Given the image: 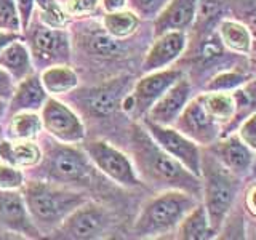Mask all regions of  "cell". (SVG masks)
Wrapping results in <instances>:
<instances>
[{"label": "cell", "instance_id": "cell-5", "mask_svg": "<svg viewBox=\"0 0 256 240\" xmlns=\"http://www.w3.org/2000/svg\"><path fill=\"white\" fill-rule=\"evenodd\" d=\"M200 181H202L200 202L205 206L212 228L218 236L224 221L234 210L236 200L240 194L242 178L226 170L208 150H202Z\"/></svg>", "mask_w": 256, "mask_h": 240}, {"label": "cell", "instance_id": "cell-42", "mask_svg": "<svg viewBox=\"0 0 256 240\" xmlns=\"http://www.w3.org/2000/svg\"><path fill=\"white\" fill-rule=\"evenodd\" d=\"M6 109H8V101L0 100V124H2L4 118L6 117Z\"/></svg>", "mask_w": 256, "mask_h": 240}, {"label": "cell", "instance_id": "cell-44", "mask_svg": "<svg viewBox=\"0 0 256 240\" xmlns=\"http://www.w3.org/2000/svg\"><path fill=\"white\" fill-rule=\"evenodd\" d=\"M254 234H256V232H254ZM254 237H256V236H254Z\"/></svg>", "mask_w": 256, "mask_h": 240}, {"label": "cell", "instance_id": "cell-36", "mask_svg": "<svg viewBox=\"0 0 256 240\" xmlns=\"http://www.w3.org/2000/svg\"><path fill=\"white\" fill-rule=\"evenodd\" d=\"M236 134L244 144H246L253 152H256V112L245 117L242 122L236 126Z\"/></svg>", "mask_w": 256, "mask_h": 240}, {"label": "cell", "instance_id": "cell-4", "mask_svg": "<svg viewBox=\"0 0 256 240\" xmlns=\"http://www.w3.org/2000/svg\"><path fill=\"white\" fill-rule=\"evenodd\" d=\"M200 198L180 189L158 190L141 206L133 224V236L136 238H158L173 234Z\"/></svg>", "mask_w": 256, "mask_h": 240}, {"label": "cell", "instance_id": "cell-27", "mask_svg": "<svg viewBox=\"0 0 256 240\" xmlns=\"http://www.w3.org/2000/svg\"><path fill=\"white\" fill-rule=\"evenodd\" d=\"M44 133L42 117L36 110H21L8 116V140H38Z\"/></svg>", "mask_w": 256, "mask_h": 240}, {"label": "cell", "instance_id": "cell-8", "mask_svg": "<svg viewBox=\"0 0 256 240\" xmlns=\"http://www.w3.org/2000/svg\"><path fill=\"white\" fill-rule=\"evenodd\" d=\"M112 226V216L106 206L88 198L76 208L53 234L60 238L96 240L102 238Z\"/></svg>", "mask_w": 256, "mask_h": 240}, {"label": "cell", "instance_id": "cell-43", "mask_svg": "<svg viewBox=\"0 0 256 240\" xmlns=\"http://www.w3.org/2000/svg\"><path fill=\"white\" fill-rule=\"evenodd\" d=\"M61 2H62V4H64V2H66V0H61Z\"/></svg>", "mask_w": 256, "mask_h": 240}, {"label": "cell", "instance_id": "cell-7", "mask_svg": "<svg viewBox=\"0 0 256 240\" xmlns=\"http://www.w3.org/2000/svg\"><path fill=\"white\" fill-rule=\"evenodd\" d=\"M80 146L101 174L126 189L140 188L142 182L128 154L104 140H84Z\"/></svg>", "mask_w": 256, "mask_h": 240}, {"label": "cell", "instance_id": "cell-23", "mask_svg": "<svg viewBox=\"0 0 256 240\" xmlns=\"http://www.w3.org/2000/svg\"><path fill=\"white\" fill-rule=\"evenodd\" d=\"M0 68L5 69L14 82H20V80L36 70L28 44L24 42V37L8 44L0 52Z\"/></svg>", "mask_w": 256, "mask_h": 240}, {"label": "cell", "instance_id": "cell-39", "mask_svg": "<svg viewBox=\"0 0 256 240\" xmlns=\"http://www.w3.org/2000/svg\"><path fill=\"white\" fill-rule=\"evenodd\" d=\"M14 85L16 82L12 78V76L5 69L0 68V100H10L14 92Z\"/></svg>", "mask_w": 256, "mask_h": 240}, {"label": "cell", "instance_id": "cell-1", "mask_svg": "<svg viewBox=\"0 0 256 240\" xmlns=\"http://www.w3.org/2000/svg\"><path fill=\"white\" fill-rule=\"evenodd\" d=\"M130 158L142 184L157 190L180 189L197 198L202 197V181L198 176L168 156L141 122L133 124L130 130Z\"/></svg>", "mask_w": 256, "mask_h": 240}, {"label": "cell", "instance_id": "cell-25", "mask_svg": "<svg viewBox=\"0 0 256 240\" xmlns=\"http://www.w3.org/2000/svg\"><path fill=\"white\" fill-rule=\"evenodd\" d=\"M174 237L181 240H210L216 238L210 218H208L205 206L198 202L192 210L184 216L174 230Z\"/></svg>", "mask_w": 256, "mask_h": 240}, {"label": "cell", "instance_id": "cell-28", "mask_svg": "<svg viewBox=\"0 0 256 240\" xmlns=\"http://www.w3.org/2000/svg\"><path fill=\"white\" fill-rule=\"evenodd\" d=\"M101 24L110 36L117 38H130L138 30L141 20L132 10L124 8V10L106 13L102 16Z\"/></svg>", "mask_w": 256, "mask_h": 240}, {"label": "cell", "instance_id": "cell-24", "mask_svg": "<svg viewBox=\"0 0 256 240\" xmlns=\"http://www.w3.org/2000/svg\"><path fill=\"white\" fill-rule=\"evenodd\" d=\"M197 98L204 104L208 114L214 118V122L220 124V126L222 128L221 134H226L236 117V102L232 93L205 90L204 93H198Z\"/></svg>", "mask_w": 256, "mask_h": 240}, {"label": "cell", "instance_id": "cell-12", "mask_svg": "<svg viewBox=\"0 0 256 240\" xmlns=\"http://www.w3.org/2000/svg\"><path fill=\"white\" fill-rule=\"evenodd\" d=\"M173 126L192 141H196L200 148H208L222 133L220 124L214 122V118L208 114L197 96H192L189 100L178 118L174 120Z\"/></svg>", "mask_w": 256, "mask_h": 240}, {"label": "cell", "instance_id": "cell-35", "mask_svg": "<svg viewBox=\"0 0 256 240\" xmlns=\"http://www.w3.org/2000/svg\"><path fill=\"white\" fill-rule=\"evenodd\" d=\"M62 5L70 18H78V20L90 18L101 6L100 0H66Z\"/></svg>", "mask_w": 256, "mask_h": 240}, {"label": "cell", "instance_id": "cell-37", "mask_svg": "<svg viewBox=\"0 0 256 240\" xmlns=\"http://www.w3.org/2000/svg\"><path fill=\"white\" fill-rule=\"evenodd\" d=\"M14 4H16V10H18V14H20L21 30L24 32L30 24L32 18H34L36 0H14Z\"/></svg>", "mask_w": 256, "mask_h": 240}, {"label": "cell", "instance_id": "cell-38", "mask_svg": "<svg viewBox=\"0 0 256 240\" xmlns=\"http://www.w3.org/2000/svg\"><path fill=\"white\" fill-rule=\"evenodd\" d=\"M244 206L246 214L256 221V181L248 184V188L244 192Z\"/></svg>", "mask_w": 256, "mask_h": 240}, {"label": "cell", "instance_id": "cell-18", "mask_svg": "<svg viewBox=\"0 0 256 240\" xmlns=\"http://www.w3.org/2000/svg\"><path fill=\"white\" fill-rule=\"evenodd\" d=\"M126 88L128 80L125 77L112 78L88 90L82 101L85 102L86 110L94 117H108L116 114L120 108L124 96L126 94Z\"/></svg>", "mask_w": 256, "mask_h": 240}, {"label": "cell", "instance_id": "cell-21", "mask_svg": "<svg viewBox=\"0 0 256 240\" xmlns=\"http://www.w3.org/2000/svg\"><path fill=\"white\" fill-rule=\"evenodd\" d=\"M42 148L37 140H0V160L21 170H29L38 165Z\"/></svg>", "mask_w": 256, "mask_h": 240}, {"label": "cell", "instance_id": "cell-22", "mask_svg": "<svg viewBox=\"0 0 256 240\" xmlns=\"http://www.w3.org/2000/svg\"><path fill=\"white\" fill-rule=\"evenodd\" d=\"M218 38L228 52L246 56L253 50V32L245 22L224 18L218 24Z\"/></svg>", "mask_w": 256, "mask_h": 240}, {"label": "cell", "instance_id": "cell-16", "mask_svg": "<svg viewBox=\"0 0 256 240\" xmlns=\"http://www.w3.org/2000/svg\"><path fill=\"white\" fill-rule=\"evenodd\" d=\"M186 48V30H166L164 34L156 36L154 42L150 44L149 50L144 54L141 64L142 72L146 74V72L170 68L173 62H176L184 54Z\"/></svg>", "mask_w": 256, "mask_h": 240}, {"label": "cell", "instance_id": "cell-31", "mask_svg": "<svg viewBox=\"0 0 256 240\" xmlns=\"http://www.w3.org/2000/svg\"><path fill=\"white\" fill-rule=\"evenodd\" d=\"M248 80V76L236 69L232 70H221L214 74L205 86V90L210 92H232Z\"/></svg>", "mask_w": 256, "mask_h": 240}, {"label": "cell", "instance_id": "cell-2", "mask_svg": "<svg viewBox=\"0 0 256 240\" xmlns=\"http://www.w3.org/2000/svg\"><path fill=\"white\" fill-rule=\"evenodd\" d=\"M21 194L42 236L53 234L76 208L90 198L84 189L37 178H26Z\"/></svg>", "mask_w": 256, "mask_h": 240}, {"label": "cell", "instance_id": "cell-13", "mask_svg": "<svg viewBox=\"0 0 256 240\" xmlns=\"http://www.w3.org/2000/svg\"><path fill=\"white\" fill-rule=\"evenodd\" d=\"M182 76H184V72L181 69L165 68L160 70L146 72L140 80H136L134 86L130 92L134 101L132 117L136 120H141L148 114V110L154 106V102L160 96Z\"/></svg>", "mask_w": 256, "mask_h": 240}, {"label": "cell", "instance_id": "cell-11", "mask_svg": "<svg viewBox=\"0 0 256 240\" xmlns=\"http://www.w3.org/2000/svg\"><path fill=\"white\" fill-rule=\"evenodd\" d=\"M74 26L78 29L76 30L77 45L85 50L93 58H98L101 61H116L122 58L126 52V38H117L110 36L109 32L102 28L101 22H92V21H77Z\"/></svg>", "mask_w": 256, "mask_h": 240}, {"label": "cell", "instance_id": "cell-34", "mask_svg": "<svg viewBox=\"0 0 256 240\" xmlns=\"http://www.w3.org/2000/svg\"><path fill=\"white\" fill-rule=\"evenodd\" d=\"M0 29L22 34L20 14L18 10H16L14 0H0Z\"/></svg>", "mask_w": 256, "mask_h": 240}, {"label": "cell", "instance_id": "cell-14", "mask_svg": "<svg viewBox=\"0 0 256 240\" xmlns=\"http://www.w3.org/2000/svg\"><path fill=\"white\" fill-rule=\"evenodd\" d=\"M0 228L24 238L44 237L30 218L21 189H0Z\"/></svg>", "mask_w": 256, "mask_h": 240}, {"label": "cell", "instance_id": "cell-45", "mask_svg": "<svg viewBox=\"0 0 256 240\" xmlns=\"http://www.w3.org/2000/svg\"><path fill=\"white\" fill-rule=\"evenodd\" d=\"M0 140H2V138H0Z\"/></svg>", "mask_w": 256, "mask_h": 240}, {"label": "cell", "instance_id": "cell-26", "mask_svg": "<svg viewBox=\"0 0 256 240\" xmlns=\"http://www.w3.org/2000/svg\"><path fill=\"white\" fill-rule=\"evenodd\" d=\"M42 85L50 96H62L78 86V76L69 64H54L38 72Z\"/></svg>", "mask_w": 256, "mask_h": 240}, {"label": "cell", "instance_id": "cell-32", "mask_svg": "<svg viewBox=\"0 0 256 240\" xmlns=\"http://www.w3.org/2000/svg\"><path fill=\"white\" fill-rule=\"evenodd\" d=\"M170 0H126V8L141 21H154Z\"/></svg>", "mask_w": 256, "mask_h": 240}, {"label": "cell", "instance_id": "cell-10", "mask_svg": "<svg viewBox=\"0 0 256 240\" xmlns=\"http://www.w3.org/2000/svg\"><path fill=\"white\" fill-rule=\"evenodd\" d=\"M44 132L52 138L68 144H80L86 138V128L82 118L66 102L48 96L40 109Z\"/></svg>", "mask_w": 256, "mask_h": 240}, {"label": "cell", "instance_id": "cell-3", "mask_svg": "<svg viewBox=\"0 0 256 240\" xmlns=\"http://www.w3.org/2000/svg\"><path fill=\"white\" fill-rule=\"evenodd\" d=\"M42 158L38 165L29 173V178L45 180L52 182L64 184V186L77 188L90 186L96 178V166L92 164L84 149H78L76 144L61 142L46 134L42 138Z\"/></svg>", "mask_w": 256, "mask_h": 240}, {"label": "cell", "instance_id": "cell-15", "mask_svg": "<svg viewBox=\"0 0 256 240\" xmlns=\"http://www.w3.org/2000/svg\"><path fill=\"white\" fill-rule=\"evenodd\" d=\"M206 150L218 160V162L234 173L238 178H245L252 173L256 152H253L250 148L240 141V138L236 134V132L221 134L213 144L206 148Z\"/></svg>", "mask_w": 256, "mask_h": 240}, {"label": "cell", "instance_id": "cell-33", "mask_svg": "<svg viewBox=\"0 0 256 240\" xmlns=\"http://www.w3.org/2000/svg\"><path fill=\"white\" fill-rule=\"evenodd\" d=\"M24 182H26V174H24L21 168L13 166L0 160V189L2 190L21 189Z\"/></svg>", "mask_w": 256, "mask_h": 240}, {"label": "cell", "instance_id": "cell-20", "mask_svg": "<svg viewBox=\"0 0 256 240\" xmlns=\"http://www.w3.org/2000/svg\"><path fill=\"white\" fill-rule=\"evenodd\" d=\"M198 0H170L152 21L154 37L166 30H188L197 18Z\"/></svg>", "mask_w": 256, "mask_h": 240}, {"label": "cell", "instance_id": "cell-9", "mask_svg": "<svg viewBox=\"0 0 256 240\" xmlns=\"http://www.w3.org/2000/svg\"><path fill=\"white\" fill-rule=\"evenodd\" d=\"M141 124L152 136V140L168 156L178 160L190 173L197 174L200 178V170H202V148L196 141H192L180 130H176L173 125H158L154 122H149L146 118H141Z\"/></svg>", "mask_w": 256, "mask_h": 240}, {"label": "cell", "instance_id": "cell-17", "mask_svg": "<svg viewBox=\"0 0 256 240\" xmlns=\"http://www.w3.org/2000/svg\"><path fill=\"white\" fill-rule=\"evenodd\" d=\"M192 90L194 88H192L190 80L186 76H182L160 96L142 118L158 125H173L174 120L182 112L184 106L194 96Z\"/></svg>", "mask_w": 256, "mask_h": 240}, {"label": "cell", "instance_id": "cell-29", "mask_svg": "<svg viewBox=\"0 0 256 240\" xmlns=\"http://www.w3.org/2000/svg\"><path fill=\"white\" fill-rule=\"evenodd\" d=\"M230 93L234 96V102H236V117L228 133H232L245 117L256 112V77L248 78L246 82H244Z\"/></svg>", "mask_w": 256, "mask_h": 240}, {"label": "cell", "instance_id": "cell-41", "mask_svg": "<svg viewBox=\"0 0 256 240\" xmlns=\"http://www.w3.org/2000/svg\"><path fill=\"white\" fill-rule=\"evenodd\" d=\"M22 37L24 36L18 34V32H8V30L0 29V52H2L8 44H12V42H14V40L22 38Z\"/></svg>", "mask_w": 256, "mask_h": 240}, {"label": "cell", "instance_id": "cell-6", "mask_svg": "<svg viewBox=\"0 0 256 240\" xmlns=\"http://www.w3.org/2000/svg\"><path fill=\"white\" fill-rule=\"evenodd\" d=\"M68 29V28H66ZM66 29H53L32 18L28 29L22 32L24 42L30 52L34 69L44 70L54 64H69L72 54L70 32Z\"/></svg>", "mask_w": 256, "mask_h": 240}, {"label": "cell", "instance_id": "cell-40", "mask_svg": "<svg viewBox=\"0 0 256 240\" xmlns=\"http://www.w3.org/2000/svg\"><path fill=\"white\" fill-rule=\"evenodd\" d=\"M100 5L106 13H110L126 8V0H100Z\"/></svg>", "mask_w": 256, "mask_h": 240}, {"label": "cell", "instance_id": "cell-19", "mask_svg": "<svg viewBox=\"0 0 256 240\" xmlns=\"http://www.w3.org/2000/svg\"><path fill=\"white\" fill-rule=\"evenodd\" d=\"M48 96L50 94L46 93V90L42 85L40 74L37 70H34L28 77H24L20 82H16L14 92L12 94V98L8 100L6 116L16 114V112H21V110L40 112Z\"/></svg>", "mask_w": 256, "mask_h": 240}, {"label": "cell", "instance_id": "cell-30", "mask_svg": "<svg viewBox=\"0 0 256 240\" xmlns=\"http://www.w3.org/2000/svg\"><path fill=\"white\" fill-rule=\"evenodd\" d=\"M38 21L53 29H66L72 18L64 10L61 0H36Z\"/></svg>", "mask_w": 256, "mask_h": 240}]
</instances>
